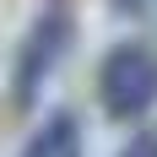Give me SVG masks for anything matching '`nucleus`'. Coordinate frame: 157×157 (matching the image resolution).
<instances>
[{
    "label": "nucleus",
    "mask_w": 157,
    "mask_h": 157,
    "mask_svg": "<svg viewBox=\"0 0 157 157\" xmlns=\"http://www.w3.org/2000/svg\"><path fill=\"white\" fill-rule=\"evenodd\" d=\"M119 157H157V130H141V136H136Z\"/></svg>",
    "instance_id": "4"
},
{
    "label": "nucleus",
    "mask_w": 157,
    "mask_h": 157,
    "mask_svg": "<svg viewBox=\"0 0 157 157\" xmlns=\"http://www.w3.org/2000/svg\"><path fill=\"white\" fill-rule=\"evenodd\" d=\"M109 6H114V11H119V16H136V11H141V6H146V0H109Z\"/></svg>",
    "instance_id": "5"
},
{
    "label": "nucleus",
    "mask_w": 157,
    "mask_h": 157,
    "mask_svg": "<svg viewBox=\"0 0 157 157\" xmlns=\"http://www.w3.org/2000/svg\"><path fill=\"white\" fill-rule=\"evenodd\" d=\"M65 44H71V11H65L60 0L54 6H44V16L33 22V33L22 38V49H16V76H11V98L27 109L33 98H38V87L49 81V71L60 65Z\"/></svg>",
    "instance_id": "2"
},
{
    "label": "nucleus",
    "mask_w": 157,
    "mask_h": 157,
    "mask_svg": "<svg viewBox=\"0 0 157 157\" xmlns=\"http://www.w3.org/2000/svg\"><path fill=\"white\" fill-rule=\"evenodd\" d=\"M22 157H81V125L71 119V114L44 119V130L22 146Z\"/></svg>",
    "instance_id": "3"
},
{
    "label": "nucleus",
    "mask_w": 157,
    "mask_h": 157,
    "mask_svg": "<svg viewBox=\"0 0 157 157\" xmlns=\"http://www.w3.org/2000/svg\"><path fill=\"white\" fill-rule=\"evenodd\" d=\"M98 92H103V109L114 119H136L157 103V54L141 44H119L109 49V60L98 71Z\"/></svg>",
    "instance_id": "1"
}]
</instances>
